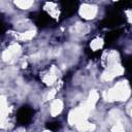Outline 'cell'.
Listing matches in <instances>:
<instances>
[{
    "label": "cell",
    "mask_w": 132,
    "mask_h": 132,
    "mask_svg": "<svg viewBox=\"0 0 132 132\" xmlns=\"http://www.w3.org/2000/svg\"><path fill=\"white\" fill-rule=\"evenodd\" d=\"M79 15L85 20H93L99 12V7L94 3H82L78 7Z\"/></svg>",
    "instance_id": "6da1fadb"
}]
</instances>
